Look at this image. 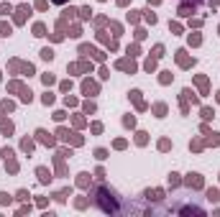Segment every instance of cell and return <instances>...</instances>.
I'll list each match as a JSON object with an SVG mask.
<instances>
[{"label": "cell", "mask_w": 220, "mask_h": 217, "mask_svg": "<svg viewBox=\"0 0 220 217\" xmlns=\"http://www.w3.org/2000/svg\"><path fill=\"white\" fill-rule=\"evenodd\" d=\"M33 36H44V26H41V23L33 26Z\"/></svg>", "instance_id": "8"}, {"label": "cell", "mask_w": 220, "mask_h": 217, "mask_svg": "<svg viewBox=\"0 0 220 217\" xmlns=\"http://www.w3.org/2000/svg\"><path fill=\"white\" fill-rule=\"evenodd\" d=\"M0 33H3V36H10V26H8V23H0Z\"/></svg>", "instance_id": "9"}, {"label": "cell", "mask_w": 220, "mask_h": 217, "mask_svg": "<svg viewBox=\"0 0 220 217\" xmlns=\"http://www.w3.org/2000/svg\"><path fill=\"white\" fill-rule=\"evenodd\" d=\"M184 3H189V5H197V3H200V0H184Z\"/></svg>", "instance_id": "16"}, {"label": "cell", "mask_w": 220, "mask_h": 217, "mask_svg": "<svg viewBox=\"0 0 220 217\" xmlns=\"http://www.w3.org/2000/svg\"><path fill=\"white\" fill-rule=\"evenodd\" d=\"M82 90H85V95H90V92H97V87H95L92 82H85V84H82Z\"/></svg>", "instance_id": "5"}, {"label": "cell", "mask_w": 220, "mask_h": 217, "mask_svg": "<svg viewBox=\"0 0 220 217\" xmlns=\"http://www.w3.org/2000/svg\"><path fill=\"white\" fill-rule=\"evenodd\" d=\"M161 51H164V46H156V49H154V56H156V59H159V56H164Z\"/></svg>", "instance_id": "14"}, {"label": "cell", "mask_w": 220, "mask_h": 217, "mask_svg": "<svg viewBox=\"0 0 220 217\" xmlns=\"http://www.w3.org/2000/svg\"><path fill=\"white\" fill-rule=\"evenodd\" d=\"M154 67H156V62H154V59H149V62H146V69H149V72H154Z\"/></svg>", "instance_id": "15"}, {"label": "cell", "mask_w": 220, "mask_h": 217, "mask_svg": "<svg viewBox=\"0 0 220 217\" xmlns=\"http://www.w3.org/2000/svg\"><path fill=\"white\" fill-rule=\"evenodd\" d=\"M187 184H189V187H202V179H200V174H189Z\"/></svg>", "instance_id": "2"}, {"label": "cell", "mask_w": 220, "mask_h": 217, "mask_svg": "<svg viewBox=\"0 0 220 217\" xmlns=\"http://www.w3.org/2000/svg\"><path fill=\"white\" fill-rule=\"evenodd\" d=\"M202 117H205V120H210V117H212V110H210V107H202Z\"/></svg>", "instance_id": "11"}, {"label": "cell", "mask_w": 220, "mask_h": 217, "mask_svg": "<svg viewBox=\"0 0 220 217\" xmlns=\"http://www.w3.org/2000/svg\"><path fill=\"white\" fill-rule=\"evenodd\" d=\"M51 102H54V95L46 92V95H44V105H51Z\"/></svg>", "instance_id": "13"}, {"label": "cell", "mask_w": 220, "mask_h": 217, "mask_svg": "<svg viewBox=\"0 0 220 217\" xmlns=\"http://www.w3.org/2000/svg\"><path fill=\"white\" fill-rule=\"evenodd\" d=\"M36 135H38V141H41V143H54L51 138H49V133H46V130H36Z\"/></svg>", "instance_id": "3"}, {"label": "cell", "mask_w": 220, "mask_h": 217, "mask_svg": "<svg viewBox=\"0 0 220 217\" xmlns=\"http://www.w3.org/2000/svg\"><path fill=\"white\" fill-rule=\"evenodd\" d=\"M36 174H38V179H41V182H44V184H46V182H49V179H51V176H49V171H46V169H38V171H36Z\"/></svg>", "instance_id": "4"}, {"label": "cell", "mask_w": 220, "mask_h": 217, "mask_svg": "<svg viewBox=\"0 0 220 217\" xmlns=\"http://www.w3.org/2000/svg\"><path fill=\"white\" fill-rule=\"evenodd\" d=\"M172 82V74L169 72H161V84H169Z\"/></svg>", "instance_id": "10"}, {"label": "cell", "mask_w": 220, "mask_h": 217, "mask_svg": "<svg viewBox=\"0 0 220 217\" xmlns=\"http://www.w3.org/2000/svg\"><path fill=\"white\" fill-rule=\"evenodd\" d=\"M154 112H156V117H164L166 107H164V105H156V107H154Z\"/></svg>", "instance_id": "6"}, {"label": "cell", "mask_w": 220, "mask_h": 217, "mask_svg": "<svg viewBox=\"0 0 220 217\" xmlns=\"http://www.w3.org/2000/svg\"><path fill=\"white\" fill-rule=\"evenodd\" d=\"M51 3H56V5H62V3H67V0H51Z\"/></svg>", "instance_id": "17"}, {"label": "cell", "mask_w": 220, "mask_h": 217, "mask_svg": "<svg viewBox=\"0 0 220 217\" xmlns=\"http://www.w3.org/2000/svg\"><path fill=\"white\" fill-rule=\"evenodd\" d=\"M3 133L10 135V133H13V123H5V125H3Z\"/></svg>", "instance_id": "12"}, {"label": "cell", "mask_w": 220, "mask_h": 217, "mask_svg": "<svg viewBox=\"0 0 220 217\" xmlns=\"http://www.w3.org/2000/svg\"><path fill=\"white\" fill-rule=\"evenodd\" d=\"M41 56L46 59V62H51V59H54V51H51V49H44V51H41Z\"/></svg>", "instance_id": "7"}, {"label": "cell", "mask_w": 220, "mask_h": 217, "mask_svg": "<svg viewBox=\"0 0 220 217\" xmlns=\"http://www.w3.org/2000/svg\"><path fill=\"white\" fill-rule=\"evenodd\" d=\"M179 15H182V18H187V15H192L195 13V5H189V3H182V5H179V10H177Z\"/></svg>", "instance_id": "1"}]
</instances>
